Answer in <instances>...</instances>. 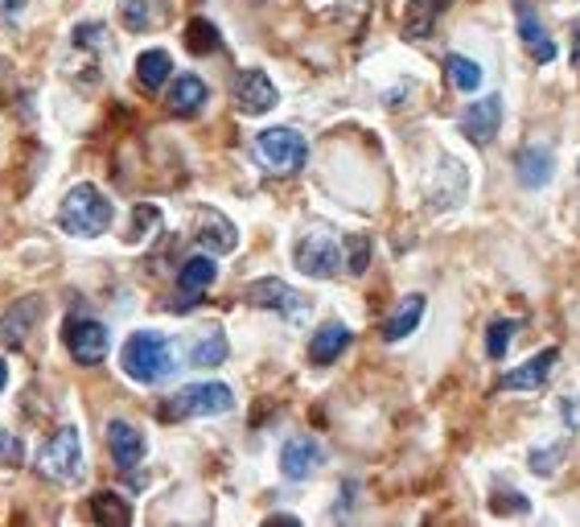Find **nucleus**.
I'll list each match as a JSON object with an SVG mask.
<instances>
[{"label": "nucleus", "mask_w": 580, "mask_h": 527, "mask_svg": "<svg viewBox=\"0 0 580 527\" xmlns=\"http://www.w3.org/2000/svg\"><path fill=\"white\" fill-rule=\"evenodd\" d=\"M115 210L108 203V194L91 182H78V186L66 189V198H62V207H58V226L66 231V235H75V240H95V235H103L108 226H112Z\"/></svg>", "instance_id": "obj_1"}, {"label": "nucleus", "mask_w": 580, "mask_h": 527, "mask_svg": "<svg viewBox=\"0 0 580 527\" xmlns=\"http://www.w3.org/2000/svg\"><path fill=\"white\" fill-rule=\"evenodd\" d=\"M124 376L136 379V383H161V379L173 376V346H169L165 334H157V330H136L128 342H124Z\"/></svg>", "instance_id": "obj_2"}, {"label": "nucleus", "mask_w": 580, "mask_h": 527, "mask_svg": "<svg viewBox=\"0 0 580 527\" xmlns=\"http://www.w3.org/2000/svg\"><path fill=\"white\" fill-rule=\"evenodd\" d=\"M34 470H38L41 478H50V482H62V487L83 482L87 462H83V441H78V429H71V425H66V429H58V433L38 450Z\"/></svg>", "instance_id": "obj_3"}, {"label": "nucleus", "mask_w": 580, "mask_h": 527, "mask_svg": "<svg viewBox=\"0 0 580 527\" xmlns=\"http://www.w3.org/2000/svg\"><path fill=\"white\" fill-rule=\"evenodd\" d=\"M235 408V392L226 383H189L177 395H169L161 416L165 420H189V416H223Z\"/></svg>", "instance_id": "obj_4"}, {"label": "nucleus", "mask_w": 580, "mask_h": 527, "mask_svg": "<svg viewBox=\"0 0 580 527\" xmlns=\"http://www.w3.org/2000/svg\"><path fill=\"white\" fill-rule=\"evenodd\" d=\"M256 161L268 173H297L309 161V145L293 128H263L256 136Z\"/></svg>", "instance_id": "obj_5"}, {"label": "nucleus", "mask_w": 580, "mask_h": 527, "mask_svg": "<svg viewBox=\"0 0 580 527\" xmlns=\"http://www.w3.org/2000/svg\"><path fill=\"white\" fill-rule=\"evenodd\" d=\"M247 305H256V309H272V314H281L288 318L293 326L309 318V297H300L297 289H288L284 281L276 277H263V281H251L247 284Z\"/></svg>", "instance_id": "obj_6"}, {"label": "nucleus", "mask_w": 580, "mask_h": 527, "mask_svg": "<svg viewBox=\"0 0 580 527\" xmlns=\"http://www.w3.org/2000/svg\"><path fill=\"white\" fill-rule=\"evenodd\" d=\"M293 260H297V268L305 277L330 281V277H337V268H342V247H337V240L330 231H309L293 247Z\"/></svg>", "instance_id": "obj_7"}, {"label": "nucleus", "mask_w": 580, "mask_h": 527, "mask_svg": "<svg viewBox=\"0 0 580 527\" xmlns=\"http://www.w3.org/2000/svg\"><path fill=\"white\" fill-rule=\"evenodd\" d=\"M62 342H66V351H71V358H75L78 367H95V363H103V358H108V351H112L108 326H103V321H91V318H71V321H66Z\"/></svg>", "instance_id": "obj_8"}, {"label": "nucleus", "mask_w": 580, "mask_h": 527, "mask_svg": "<svg viewBox=\"0 0 580 527\" xmlns=\"http://www.w3.org/2000/svg\"><path fill=\"white\" fill-rule=\"evenodd\" d=\"M235 103H239L247 115H263L281 103V91H276V83L263 75V71L247 66V71L235 75Z\"/></svg>", "instance_id": "obj_9"}, {"label": "nucleus", "mask_w": 580, "mask_h": 527, "mask_svg": "<svg viewBox=\"0 0 580 527\" xmlns=\"http://www.w3.org/2000/svg\"><path fill=\"white\" fill-rule=\"evenodd\" d=\"M325 466V450H321L318 437H293L284 441L281 450V474L288 482H305Z\"/></svg>", "instance_id": "obj_10"}, {"label": "nucleus", "mask_w": 580, "mask_h": 527, "mask_svg": "<svg viewBox=\"0 0 580 527\" xmlns=\"http://www.w3.org/2000/svg\"><path fill=\"white\" fill-rule=\"evenodd\" d=\"M556 363H560V351H556V346H547V351L527 358L523 367L506 371V376L498 379V388H503V392H535V388H543V383L552 379Z\"/></svg>", "instance_id": "obj_11"}, {"label": "nucleus", "mask_w": 580, "mask_h": 527, "mask_svg": "<svg viewBox=\"0 0 580 527\" xmlns=\"http://www.w3.org/2000/svg\"><path fill=\"white\" fill-rule=\"evenodd\" d=\"M503 128V95H486L478 103H469L461 115V132H466L473 145H490Z\"/></svg>", "instance_id": "obj_12"}, {"label": "nucleus", "mask_w": 580, "mask_h": 527, "mask_svg": "<svg viewBox=\"0 0 580 527\" xmlns=\"http://www.w3.org/2000/svg\"><path fill=\"white\" fill-rule=\"evenodd\" d=\"M556 173V152L547 145H523L515 152V177L523 189H543Z\"/></svg>", "instance_id": "obj_13"}, {"label": "nucleus", "mask_w": 580, "mask_h": 527, "mask_svg": "<svg viewBox=\"0 0 580 527\" xmlns=\"http://www.w3.org/2000/svg\"><path fill=\"white\" fill-rule=\"evenodd\" d=\"M41 314H46L41 297H25V302H17L9 314H4V321H0V342H4L9 351L25 346V339L34 334V326L41 321Z\"/></svg>", "instance_id": "obj_14"}, {"label": "nucleus", "mask_w": 580, "mask_h": 527, "mask_svg": "<svg viewBox=\"0 0 580 527\" xmlns=\"http://www.w3.org/2000/svg\"><path fill=\"white\" fill-rule=\"evenodd\" d=\"M108 453L120 470H136L145 462V433L128 420H112L108 425Z\"/></svg>", "instance_id": "obj_15"}, {"label": "nucleus", "mask_w": 580, "mask_h": 527, "mask_svg": "<svg viewBox=\"0 0 580 527\" xmlns=\"http://www.w3.org/2000/svg\"><path fill=\"white\" fill-rule=\"evenodd\" d=\"M515 17H519V38H523L527 54L547 66V62L556 58V41L547 38V29H543V21L535 17V9H531L527 0H519V4H515Z\"/></svg>", "instance_id": "obj_16"}, {"label": "nucleus", "mask_w": 580, "mask_h": 527, "mask_svg": "<svg viewBox=\"0 0 580 527\" xmlns=\"http://www.w3.org/2000/svg\"><path fill=\"white\" fill-rule=\"evenodd\" d=\"M207 99H210V91L198 75H177L173 83H169V95H165L169 112L182 115V120L202 112V108H207Z\"/></svg>", "instance_id": "obj_17"}, {"label": "nucleus", "mask_w": 580, "mask_h": 527, "mask_svg": "<svg viewBox=\"0 0 580 527\" xmlns=\"http://www.w3.org/2000/svg\"><path fill=\"white\" fill-rule=\"evenodd\" d=\"M198 244L207 252H219V256H231L239 247V231L231 219H223L219 210H198Z\"/></svg>", "instance_id": "obj_18"}, {"label": "nucleus", "mask_w": 580, "mask_h": 527, "mask_svg": "<svg viewBox=\"0 0 580 527\" xmlns=\"http://www.w3.org/2000/svg\"><path fill=\"white\" fill-rule=\"evenodd\" d=\"M424 309H429V297H424V293H408V297L387 314V321H383V339L404 342L408 334H416V326H420V318H424Z\"/></svg>", "instance_id": "obj_19"}, {"label": "nucleus", "mask_w": 580, "mask_h": 527, "mask_svg": "<svg viewBox=\"0 0 580 527\" xmlns=\"http://www.w3.org/2000/svg\"><path fill=\"white\" fill-rule=\"evenodd\" d=\"M214 277H219V268H214L210 256H189V260L182 264V272H177V293L189 297L186 305H198V297L214 284Z\"/></svg>", "instance_id": "obj_20"}, {"label": "nucleus", "mask_w": 580, "mask_h": 527, "mask_svg": "<svg viewBox=\"0 0 580 527\" xmlns=\"http://www.w3.org/2000/svg\"><path fill=\"white\" fill-rule=\"evenodd\" d=\"M350 346V330L342 326V321H325L318 334L309 339V363H318V367H330L337 363V355Z\"/></svg>", "instance_id": "obj_21"}, {"label": "nucleus", "mask_w": 580, "mask_h": 527, "mask_svg": "<svg viewBox=\"0 0 580 527\" xmlns=\"http://www.w3.org/2000/svg\"><path fill=\"white\" fill-rule=\"evenodd\" d=\"M165 17H169L165 0H120V21L132 34L157 29V25H165Z\"/></svg>", "instance_id": "obj_22"}, {"label": "nucleus", "mask_w": 580, "mask_h": 527, "mask_svg": "<svg viewBox=\"0 0 580 527\" xmlns=\"http://www.w3.org/2000/svg\"><path fill=\"white\" fill-rule=\"evenodd\" d=\"M441 13H445V0H412L408 13H404V38L424 41Z\"/></svg>", "instance_id": "obj_23"}, {"label": "nucleus", "mask_w": 580, "mask_h": 527, "mask_svg": "<svg viewBox=\"0 0 580 527\" xmlns=\"http://www.w3.org/2000/svg\"><path fill=\"white\" fill-rule=\"evenodd\" d=\"M136 78H140L145 91H161L169 78H173V58H169V50H145V54L136 58Z\"/></svg>", "instance_id": "obj_24"}, {"label": "nucleus", "mask_w": 580, "mask_h": 527, "mask_svg": "<svg viewBox=\"0 0 580 527\" xmlns=\"http://www.w3.org/2000/svg\"><path fill=\"white\" fill-rule=\"evenodd\" d=\"M91 519L103 527H124L132 524V507L124 494H115V490H95L91 494Z\"/></svg>", "instance_id": "obj_25"}, {"label": "nucleus", "mask_w": 580, "mask_h": 527, "mask_svg": "<svg viewBox=\"0 0 580 527\" xmlns=\"http://www.w3.org/2000/svg\"><path fill=\"white\" fill-rule=\"evenodd\" d=\"M226 355H231V346H226L223 330H207L202 339L189 346V363H194V367H223Z\"/></svg>", "instance_id": "obj_26"}, {"label": "nucleus", "mask_w": 580, "mask_h": 527, "mask_svg": "<svg viewBox=\"0 0 580 527\" xmlns=\"http://www.w3.org/2000/svg\"><path fill=\"white\" fill-rule=\"evenodd\" d=\"M219 46H223V38H219L214 21L194 17V21L186 25V50H189V54H214Z\"/></svg>", "instance_id": "obj_27"}, {"label": "nucleus", "mask_w": 580, "mask_h": 527, "mask_svg": "<svg viewBox=\"0 0 580 527\" xmlns=\"http://www.w3.org/2000/svg\"><path fill=\"white\" fill-rule=\"evenodd\" d=\"M445 71H449V83L457 91H478L482 87V66L466 54H449L445 58Z\"/></svg>", "instance_id": "obj_28"}, {"label": "nucleus", "mask_w": 580, "mask_h": 527, "mask_svg": "<svg viewBox=\"0 0 580 527\" xmlns=\"http://www.w3.org/2000/svg\"><path fill=\"white\" fill-rule=\"evenodd\" d=\"M519 334V321L515 318H498V321H490V330H486V355L494 358V363H503V355L510 351V339Z\"/></svg>", "instance_id": "obj_29"}, {"label": "nucleus", "mask_w": 580, "mask_h": 527, "mask_svg": "<svg viewBox=\"0 0 580 527\" xmlns=\"http://www.w3.org/2000/svg\"><path fill=\"white\" fill-rule=\"evenodd\" d=\"M564 450H568V441H556L552 450H535V453H531V470L540 474V478H552V474H556V466H560Z\"/></svg>", "instance_id": "obj_30"}, {"label": "nucleus", "mask_w": 580, "mask_h": 527, "mask_svg": "<svg viewBox=\"0 0 580 527\" xmlns=\"http://www.w3.org/2000/svg\"><path fill=\"white\" fill-rule=\"evenodd\" d=\"M149 226H161V210L157 207H140L136 210V226H132V244H140V240H149Z\"/></svg>", "instance_id": "obj_31"}, {"label": "nucleus", "mask_w": 580, "mask_h": 527, "mask_svg": "<svg viewBox=\"0 0 580 527\" xmlns=\"http://www.w3.org/2000/svg\"><path fill=\"white\" fill-rule=\"evenodd\" d=\"M17 462H25V445H21V437L0 429V466H17Z\"/></svg>", "instance_id": "obj_32"}, {"label": "nucleus", "mask_w": 580, "mask_h": 527, "mask_svg": "<svg viewBox=\"0 0 580 527\" xmlns=\"http://www.w3.org/2000/svg\"><path fill=\"white\" fill-rule=\"evenodd\" d=\"M350 272H367V264H371V240H367V235H355V240H350Z\"/></svg>", "instance_id": "obj_33"}, {"label": "nucleus", "mask_w": 580, "mask_h": 527, "mask_svg": "<svg viewBox=\"0 0 580 527\" xmlns=\"http://www.w3.org/2000/svg\"><path fill=\"white\" fill-rule=\"evenodd\" d=\"M494 511H515V515H527L531 503H527L519 490H498V494H494Z\"/></svg>", "instance_id": "obj_34"}, {"label": "nucleus", "mask_w": 580, "mask_h": 527, "mask_svg": "<svg viewBox=\"0 0 580 527\" xmlns=\"http://www.w3.org/2000/svg\"><path fill=\"white\" fill-rule=\"evenodd\" d=\"M17 91V78H13V66H9V62H4V58H0V103H4V99H9V95Z\"/></svg>", "instance_id": "obj_35"}, {"label": "nucleus", "mask_w": 580, "mask_h": 527, "mask_svg": "<svg viewBox=\"0 0 580 527\" xmlns=\"http://www.w3.org/2000/svg\"><path fill=\"white\" fill-rule=\"evenodd\" d=\"M560 416H564V425H568V429H580V395H572V400H564Z\"/></svg>", "instance_id": "obj_36"}, {"label": "nucleus", "mask_w": 580, "mask_h": 527, "mask_svg": "<svg viewBox=\"0 0 580 527\" xmlns=\"http://www.w3.org/2000/svg\"><path fill=\"white\" fill-rule=\"evenodd\" d=\"M572 66L580 71V25L572 29Z\"/></svg>", "instance_id": "obj_37"}, {"label": "nucleus", "mask_w": 580, "mask_h": 527, "mask_svg": "<svg viewBox=\"0 0 580 527\" xmlns=\"http://www.w3.org/2000/svg\"><path fill=\"white\" fill-rule=\"evenodd\" d=\"M21 4H25V0H0V13H9V17H13Z\"/></svg>", "instance_id": "obj_38"}, {"label": "nucleus", "mask_w": 580, "mask_h": 527, "mask_svg": "<svg viewBox=\"0 0 580 527\" xmlns=\"http://www.w3.org/2000/svg\"><path fill=\"white\" fill-rule=\"evenodd\" d=\"M4 388H9V363L0 358V392H4Z\"/></svg>", "instance_id": "obj_39"}]
</instances>
